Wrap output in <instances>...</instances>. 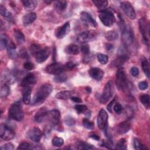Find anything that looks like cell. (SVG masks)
<instances>
[{"instance_id":"cell-1","label":"cell","mask_w":150,"mask_h":150,"mask_svg":"<svg viewBox=\"0 0 150 150\" xmlns=\"http://www.w3.org/2000/svg\"><path fill=\"white\" fill-rule=\"evenodd\" d=\"M53 91V87L50 84H44L42 85L35 93L32 100V104L39 105L42 104L45 99L50 95Z\"/></svg>"},{"instance_id":"cell-2","label":"cell","mask_w":150,"mask_h":150,"mask_svg":"<svg viewBox=\"0 0 150 150\" xmlns=\"http://www.w3.org/2000/svg\"><path fill=\"white\" fill-rule=\"evenodd\" d=\"M8 115L9 118L15 121H20L22 120L24 117V114L20 103L16 102L11 105Z\"/></svg>"},{"instance_id":"cell-3","label":"cell","mask_w":150,"mask_h":150,"mask_svg":"<svg viewBox=\"0 0 150 150\" xmlns=\"http://www.w3.org/2000/svg\"><path fill=\"white\" fill-rule=\"evenodd\" d=\"M98 17L100 20L105 26H111L115 21L114 13L109 9H103L99 11Z\"/></svg>"},{"instance_id":"cell-4","label":"cell","mask_w":150,"mask_h":150,"mask_svg":"<svg viewBox=\"0 0 150 150\" xmlns=\"http://www.w3.org/2000/svg\"><path fill=\"white\" fill-rule=\"evenodd\" d=\"M134 33L131 27L124 24L122 26L121 39L125 46H129L134 41Z\"/></svg>"},{"instance_id":"cell-5","label":"cell","mask_w":150,"mask_h":150,"mask_svg":"<svg viewBox=\"0 0 150 150\" xmlns=\"http://www.w3.org/2000/svg\"><path fill=\"white\" fill-rule=\"evenodd\" d=\"M97 33L95 30H90L80 33L77 37V41L79 43L84 44L96 39Z\"/></svg>"},{"instance_id":"cell-6","label":"cell","mask_w":150,"mask_h":150,"mask_svg":"<svg viewBox=\"0 0 150 150\" xmlns=\"http://www.w3.org/2000/svg\"><path fill=\"white\" fill-rule=\"evenodd\" d=\"M115 84L119 90H125L127 87V79L124 70L120 67L117 70L115 76Z\"/></svg>"},{"instance_id":"cell-7","label":"cell","mask_w":150,"mask_h":150,"mask_svg":"<svg viewBox=\"0 0 150 150\" xmlns=\"http://www.w3.org/2000/svg\"><path fill=\"white\" fill-rule=\"evenodd\" d=\"M139 27L144 42L148 45L149 39V23L145 18L139 20Z\"/></svg>"},{"instance_id":"cell-8","label":"cell","mask_w":150,"mask_h":150,"mask_svg":"<svg viewBox=\"0 0 150 150\" xmlns=\"http://www.w3.org/2000/svg\"><path fill=\"white\" fill-rule=\"evenodd\" d=\"M0 136L5 141H9L15 137V132L8 125L2 124L0 126Z\"/></svg>"},{"instance_id":"cell-9","label":"cell","mask_w":150,"mask_h":150,"mask_svg":"<svg viewBox=\"0 0 150 150\" xmlns=\"http://www.w3.org/2000/svg\"><path fill=\"white\" fill-rule=\"evenodd\" d=\"M120 8L124 13L131 19H134L136 18L135 10L131 4L128 1H123L120 3Z\"/></svg>"},{"instance_id":"cell-10","label":"cell","mask_w":150,"mask_h":150,"mask_svg":"<svg viewBox=\"0 0 150 150\" xmlns=\"http://www.w3.org/2000/svg\"><path fill=\"white\" fill-rule=\"evenodd\" d=\"M65 70V67L58 63H53L46 67V71L51 74L57 75L62 73Z\"/></svg>"},{"instance_id":"cell-11","label":"cell","mask_w":150,"mask_h":150,"mask_svg":"<svg viewBox=\"0 0 150 150\" xmlns=\"http://www.w3.org/2000/svg\"><path fill=\"white\" fill-rule=\"evenodd\" d=\"M108 114L104 109H101L97 117V125L101 129H104L107 126Z\"/></svg>"},{"instance_id":"cell-12","label":"cell","mask_w":150,"mask_h":150,"mask_svg":"<svg viewBox=\"0 0 150 150\" xmlns=\"http://www.w3.org/2000/svg\"><path fill=\"white\" fill-rule=\"evenodd\" d=\"M111 84L110 81H108L105 85L103 94L101 95L99 101L101 104H105L111 97Z\"/></svg>"},{"instance_id":"cell-13","label":"cell","mask_w":150,"mask_h":150,"mask_svg":"<svg viewBox=\"0 0 150 150\" xmlns=\"http://www.w3.org/2000/svg\"><path fill=\"white\" fill-rule=\"evenodd\" d=\"M50 53V50L49 48L45 47L43 48H41L38 52L34 56L36 62L39 63H41L45 62L49 56Z\"/></svg>"},{"instance_id":"cell-14","label":"cell","mask_w":150,"mask_h":150,"mask_svg":"<svg viewBox=\"0 0 150 150\" xmlns=\"http://www.w3.org/2000/svg\"><path fill=\"white\" fill-rule=\"evenodd\" d=\"M70 30V25L69 22L64 23L62 26L57 28L55 31V36L58 39H62L66 36Z\"/></svg>"},{"instance_id":"cell-15","label":"cell","mask_w":150,"mask_h":150,"mask_svg":"<svg viewBox=\"0 0 150 150\" xmlns=\"http://www.w3.org/2000/svg\"><path fill=\"white\" fill-rule=\"evenodd\" d=\"M28 137L32 141L38 142L41 139V138L42 137V132L41 130L37 128V127H33L29 129L27 132Z\"/></svg>"},{"instance_id":"cell-16","label":"cell","mask_w":150,"mask_h":150,"mask_svg":"<svg viewBox=\"0 0 150 150\" xmlns=\"http://www.w3.org/2000/svg\"><path fill=\"white\" fill-rule=\"evenodd\" d=\"M47 117H48V120L49 122L54 126H57L60 121V113L57 110H52L48 112Z\"/></svg>"},{"instance_id":"cell-17","label":"cell","mask_w":150,"mask_h":150,"mask_svg":"<svg viewBox=\"0 0 150 150\" xmlns=\"http://www.w3.org/2000/svg\"><path fill=\"white\" fill-rule=\"evenodd\" d=\"M80 18L81 21L88 24L93 27H96L97 26V22L95 21V19H93V18L91 16V15L88 13L87 12L83 11L80 13Z\"/></svg>"},{"instance_id":"cell-18","label":"cell","mask_w":150,"mask_h":150,"mask_svg":"<svg viewBox=\"0 0 150 150\" xmlns=\"http://www.w3.org/2000/svg\"><path fill=\"white\" fill-rule=\"evenodd\" d=\"M89 75L94 80L100 81L104 76V71L100 68L93 67L88 70Z\"/></svg>"},{"instance_id":"cell-19","label":"cell","mask_w":150,"mask_h":150,"mask_svg":"<svg viewBox=\"0 0 150 150\" xmlns=\"http://www.w3.org/2000/svg\"><path fill=\"white\" fill-rule=\"evenodd\" d=\"M36 83V78L32 73L28 74L22 80L21 86L27 87L30 85H34Z\"/></svg>"},{"instance_id":"cell-20","label":"cell","mask_w":150,"mask_h":150,"mask_svg":"<svg viewBox=\"0 0 150 150\" xmlns=\"http://www.w3.org/2000/svg\"><path fill=\"white\" fill-rule=\"evenodd\" d=\"M131 128V124L128 121H125L120 122L116 127L117 132L120 134H124L127 133Z\"/></svg>"},{"instance_id":"cell-21","label":"cell","mask_w":150,"mask_h":150,"mask_svg":"<svg viewBox=\"0 0 150 150\" xmlns=\"http://www.w3.org/2000/svg\"><path fill=\"white\" fill-rule=\"evenodd\" d=\"M48 111L45 107L40 108L36 113L35 115V121L36 122H42L47 117Z\"/></svg>"},{"instance_id":"cell-22","label":"cell","mask_w":150,"mask_h":150,"mask_svg":"<svg viewBox=\"0 0 150 150\" xmlns=\"http://www.w3.org/2000/svg\"><path fill=\"white\" fill-rule=\"evenodd\" d=\"M36 19V14L35 12H31L28 13H26L22 19L23 25L24 26H28L33 22Z\"/></svg>"},{"instance_id":"cell-23","label":"cell","mask_w":150,"mask_h":150,"mask_svg":"<svg viewBox=\"0 0 150 150\" xmlns=\"http://www.w3.org/2000/svg\"><path fill=\"white\" fill-rule=\"evenodd\" d=\"M129 57L125 54H122L118 56L112 62L113 66L115 67H121L128 60Z\"/></svg>"},{"instance_id":"cell-24","label":"cell","mask_w":150,"mask_h":150,"mask_svg":"<svg viewBox=\"0 0 150 150\" xmlns=\"http://www.w3.org/2000/svg\"><path fill=\"white\" fill-rule=\"evenodd\" d=\"M64 52L68 54H78L80 52L79 47L75 44H70L66 47L64 49Z\"/></svg>"},{"instance_id":"cell-25","label":"cell","mask_w":150,"mask_h":150,"mask_svg":"<svg viewBox=\"0 0 150 150\" xmlns=\"http://www.w3.org/2000/svg\"><path fill=\"white\" fill-rule=\"evenodd\" d=\"M67 6V2L66 1H56L54 2V7L55 9L59 12L64 11Z\"/></svg>"},{"instance_id":"cell-26","label":"cell","mask_w":150,"mask_h":150,"mask_svg":"<svg viewBox=\"0 0 150 150\" xmlns=\"http://www.w3.org/2000/svg\"><path fill=\"white\" fill-rule=\"evenodd\" d=\"M23 6L26 10L32 11L35 9L37 6V1L34 0H28V1H22Z\"/></svg>"},{"instance_id":"cell-27","label":"cell","mask_w":150,"mask_h":150,"mask_svg":"<svg viewBox=\"0 0 150 150\" xmlns=\"http://www.w3.org/2000/svg\"><path fill=\"white\" fill-rule=\"evenodd\" d=\"M73 94V93L70 91H62L59 93H57L55 97L57 99L60 100H67L68 98H70L71 97V96Z\"/></svg>"},{"instance_id":"cell-28","label":"cell","mask_w":150,"mask_h":150,"mask_svg":"<svg viewBox=\"0 0 150 150\" xmlns=\"http://www.w3.org/2000/svg\"><path fill=\"white\" fill-rule=\"evenodd\" d=\"M23 101L26 104H29L31 101V90L30 88H26L23 92L22 96Z\"/></svg>"},{"instance_id":"cell-29","label":"cell","mask_w":150,"mask_h":150,"mask_svg":"<svg viewBox=\"0 0 150 150\" xmlns=\"http://www.w3.org/2000/svg\"><path fill=\"white\" fill-rule=\"evenodd\" d=\"M7 52L9 57L12 59H14L16 56V46L13 42H11L8 47H7Z\"/></svg>"},{"instance_id":"cell-30","label":"cell","mask_w":150,"mask_h":150,"mask_svg":"<svg viewBox=\"0 0 150 150\" xmlns=\"http://www.w3.org/2000/svg\"><path fill=\"white\" fill-rule=\"evenodd\" d=\"M77 148L80 149H96L93 145L89 144L86 142L79 141L77 142Z\"/></svg>"},{"instance_id":"cell-31","label":"cell","mask_w":150,"mask_h":150,"mask_svg":"<svg viewBox=\"0 0 150 150\" xmlns=\"http://www.w3.org/2000/svg\"><path fill=\"white\" fill-rule=\"evenodd\" d=\"M14 36L16 42L19 44H22L24 43L25 40V38L24 35L19 30H15L14 31Z\"/></svg>"},{"instance_id":"cell-32","label":"cell","mask_w":150,"mask_h":150,"mask_svg":"<svg viewBox=\"0 0 150 150\" xmlns=\"http://www.w3.org/2000/svg\"><path fill=\"white\" fill-rule=\"evenodd\" d=\"M93 3L96 5V6L101 9H104L105 8H106L108 5V1H104V0H97V1H93ZM100 10V11H101Z\"/></svg>"},{"instance_id":"cell-33","label":"cell","mask_w":150,"mask_h":150,"mask_svg":"<svg viewBox=\"0 0 150 150\" xmlns=\"http://www.w3.org/2000/svg\"><path fill=\"white\" fill-rule=\"evenodd\" d=\"M105 38L108 41H113L118 38V33L115 30H110L105 33Z\"/></svg>"},{"instance_id":"cell-34","label":"cell","mask_w":150,"mask_h":150,"mask_svg":"<svg viewBox=\"0 0 150 150\" xmlns=\"http://www.w3.org/2000/svg\"><path fill=\"white\" fill-rule=\"evenodd\" d=\"M142 67L143 69V71L144 72V73L145 74V75L146 76V77H148V79L149 78V70H150V68H149V63L148 62V60L146 59H145L142 61Z\"/></svg>"},{"instance_id":"cell-35","label":"cell","mask_w":150,"mask_h":150,"mask_svg":"<svg viewBox=\"0 0 150 150\" xmlns=\"http://www.w3.org/2000/svg\"><path fill=\"white\" fill-rule=\"evenodd\" d=\"M139 100L142 104L146 108H148L149 107V96L148 94H142L139 97Z\"/></svg>"},{"instance_id":"cell-36","label":"cell","mask_w":150,"mask_h":150,"mask_svg":"<svg viewBox=\"0 0 150 150\" xmlns=\"http://www.w3.org/2000/svg\"><path fill=\"white\" fill-rule=\"evenodd\" d=\"M8 47V38L4 34H1L0 37V49L4 50Z\"/></svg>"},{"instance_id":"cell-37","label":"cell","mask_w":150,"mask_h":150,"mask_svg":"<svg viewBox=\"0 0 150 150\" xmlns=\"http://www.w3.org/2000/svg\"><path fill=\"white\" fill-rule=\"evenodd\" d=\"M9 87L8 85L4 84L3 86L1 87V92H0V96L1 98H4L6 97L9 94Z\"/></svg>"},{"instance_id":"cell-38","label":"cell","mask_w":150,"mask_h":150,"mask_svg":"<svg viewBox=\"0 0 150 150\" xmlns=\"http://www.w3.org/2000/svg\"><path fill=\"white\" fill-rule=\"evenodd\" d=\"M0 13L2 16L8 19H11L12 18V15L11 12L2 5L0 6Z\"/></svg>"},{"instance_id":"cell-39","label":"cell","mask_w":150,"mask_h":150,"mask_svg":"<svg viewBox=\"0 0 150 150\" xmlns=\"http://www.w3.org/2000/svg\"><path fill=\"white\" fill-rule=\"evenodd\" d=\"M67 79V77L66 76V74L62 73H60L59 74L56 75L54 78H53V80L55 83H63L65 81H66Z\"/></svg>"},{"instance_id":"cell-40","label":"cell","mask_w":150,"mask_h":150,"mask_svg":"<svg viewBox=\"0 0 150 150\" xmlns=\"http://www.w3.org/2000/svg\"><path fill=\"white\" fill-rule=\"evenodd\" d=\"M83 125L88 129H93L94 128V124L86 118L83 119Z\"/></svg>"},{"instance_id":"cell-41","label":"cell","mask_w":150,"mask_h":150,"mask_svg":"<svg viewBox=\"0 0 150 150\" xmlns=\"http://www.w3.org/2000/svg\"><path fill=\"white\" fill-rule=\"evenodd\" d=\"M64 144V140L60 137H54L52 139V144L54 146H61Z\"/></svg>"},{"instance_id":"cell-42","label":"cell","mask_w":150,"mask_h":150,"mask_svg":"<svg viewBox=\"0 0 150 150\" xmlns=\"http://www.w3.org/2000/svg\"><path fill=\"white\" fill-rule=\"evenodd\" d=\"M116 149H127V143L124 138H121L117 142L116 146Z\"/></svg>"},{"instance_id":"cell-43","label":"cell","mask_w":150,"mask_h":150,"mask_svg":"<svg viewBox=\"0 0 150 150\" xmlns=\"http://www.w3.org/2000/svg\"><path fill=\"white\" fill-rule=\"evenodd\" d=\"M64 121L65 124L68 126H73L76 124L75 119L70 115H67L64 117Z\"/></svg>"},{"instance_id":"cell-44","label":"cell","mask_w":150,"mask_h":150,"mask_svg":"<svg viewBox=\"0 0 150 150\" xmlns=\"http://www.w3.org/2000/svg\"><path fill=\"white\" fill-rule=\"evenodd\" d=\"M97 59L98 60V62L102 64H105L108 62V57L107 55L104 54H102V53H100L97 55Z\"/></svg>"},{"instance_id":"cell-45","label":"cell","mask_w":150,"mask_h":150,"mask_svg":"<svg viewBox=\"0 0 150 150\" xmlns=\"http://www.w3.org/2000/svg\"><path fill=\"white\" fill-rule=\"evenodd\" d=\"M74 108L76 110L78 114H81V113H84L87 110V107L85 105H82V104H77L74 106Z\"/></svg>"},{"instance_id":"cell-46","label":"cell","mask_w":150,"mask_h":150,"mask_svg":"<svg viewBox=\"0 0 150 150\" xmlns=\"http://www.w3.org/2000/svg\"><path fill=\"white\" fill-rule=\"evenodd\" d=\"M41 47L40 45H36V44H33V45H32L30 47V52L31 53V54L33 55V56H35L38 52V51L41 49Z\"/></svg>"},{"instance_id":"cell-47","label":"cell","mask_w":150,"mask_h":150,"mask_svg":"<svg viewBox=\"0 0 150 150\" xmlns=\"http://www.w3.org/2000/svg\"><path fill=\"white\" fill-rule=\"evenodd\" d=\"M134 147L135 149L137 150H140V149H143L145 148L144 145L140 142V141L138 138H135L134 139Z\"/></svg>"},{"instance_id":"cell-48","label":"cell","mask_w":150,"mask_h":150,"mask_svg":"<svg viewBox=\"0 0 150 150\" xmlns=\"http://www.w3.org/2000/svg\"><path fill=\"white\" fill-rule=\"evenodd\" d=\"M113 110L117 114H120L122 111V107L119 103H115L113 105Z\"/></svg>"},{"instance_id":"cell-49","label":"cell","mask_w":150,"mask_h":150,"mask_svg":"<svg viewBox=\"0 0 150 150\" xmlns=\"http://www.w3.org/2000/svg\"><path fill=\"white\" fill-rule=\"evenodd\" d=\"M17 149H32V148L31 147L29 143L26 142H22L19 144Z\"/></svg>"},{"instance_id":"cell-50","label":"cell","mask_w":150,"mask_h":150,"mask_svg":"<svg viewBox=\"0 0 150 150\" xmlns=\"http://www.w3.org/2000/svg\"><path fill=\"white\" fill-rule=\"evenodd\" d=\"M81 52L83 55L87 56L90 53L89 46L87 44H83L81 46Z\"/></svg>"},{"instance_id":"cell-51","label":"cell","mask_w":150,"mask_h":150,"mask_svg":"<svg viewBox=\"0 0 150 150\" xmlns=\"http://www.w3.org/2000/svg\"><path fill=\"white\" fill-rule=\"evenodd\" d=\"M14 148V146L11 143H7L1 146L2 150H12Z\"/></svg>"},{"instance_id":"cell-52","label":"cell","mask_w":150,"mask_h":150,"mask_svg":"<svg viewBox=\"0 0 150 150\" xmlns=\"http://www.w3.org/2000/svg\"><path fill=\"white\" fill-rule=\"evenodd\" d=\"M138 87L141 90H144L148 87V83L146 81H142L139 83Z\"/></svg>"},{"instance_id":"cell-53","label":"cell","mask_w":150,"mask_h":150,"mask_svg":"<svg viewBox=\"0 0 150 150\" xmlns=\"http://www.w3.org/2000/svg\"><path fill=\"white\" fill-rule=\"evenodd\" d=\"M23 66L25 67V69L28 70H31L32 69H34V65L33 64H32V63L29 62H26L24 63Z\"/></svg>"},{"instance_id":"cell-54","label":"cell","mask_w":150,"mask_h":150,"mask_svg":"<svg viewBox=\"0 0 150 150\" xmlns=\"http://www.w3.org/2000/svg\"><path fill=\"white\" fill-rule=\"evenodd\" d=\"M131 73L132 76L137 77L139 74V69L137 67H133L131 69Z\"/></svg>"},{"instance_id":"cell-55","label":"cell","mask_w":150,"mask_h":150,"mask_svg":"<svg viewBox=\"0 0 150 150\" xmlns=\"http://www.w3.org/2000/svg\"><path fill=\"white\" fill-rule=\"evenodd\" d=\"M76 66V64L73 62H69L66 63V66H65V67H66L67 69H69V70H71L72 69H73L74 67Z\"/></svg>"},{"instance_id":"cell-56","label":"cell","mask_w":150,"mask_h":150,"mask_svg":"<svg viewBox=\"0 0 150 150\" xmlns=\"http://www.w3.org/2000/svg\"><path fill=\"white\" fill-rule=\"evenodd\" d=\"M114 102H115V99H113V100H112L109 104L107 105V110L110 112H112V107L114 104Z\"/></svg>"},{"instance_id":"cell-57","label":"cell","mask_w":150,"mask_h":150,"mask_svg":"<svg viewBox=\"0 0 150 150\" xmlns=\"http://www.w3.org/2000/svg\"><path fill=\"white\" fill-rule=\"evenodd\" d=\"M88 137L94 140H96V141H98L100 139V137L98 135L96 134H93V133H91L88 135Z\"/></svg>"},{"instance_id":"cell-58","label":"cell","mask_w":150,"mask_h":150,"mask_svg":"<svg viewBox=\"0 0 150 150\" xmlns=\"http://www.w3.org/2000/svg\"><path fill=\"white\" fill-rule=\"evenodd\" d=\"M71 100L73 101V102H75V103H81L82 102V100L79 97H71Z\"/></svg>"},{"instance_id":"cell-59","label":"cell","mask_w":150,"mask_h":150,"mask_svg":"<svg viewBox=\"0 0 150 150\" xmlns=\"http://www.w3.org/2000/svg\"><path fill=\"white\" fill-rule=\"evenodd\" d=\"M112 47H113V46L110 43H107L105 45V48L107 50H110L112 49Z\"/></svg>"},{"instance_id":"cell-60","label":"cell","mask_w":150,"mask_h":150,"mask_svg":"<svg viewBox=\"0 0 150 150\" xmlns=\"http://www.w3.org/2000/svg\"><path fill=\"white\" fill-rule=\"evenodd\" d=\"M21 55L23 57H25V56H26L28 57V55H27V53H26V51H21Z\"/></svg>"},{"instance_id":"cell-61","label":"cell","mask_w":150,"mask_h":150,"mask_svg":"<svg viewBox=\"0 0 150 150\" xmlns=\"http://www.w3.org/2000/svg\"><path fill=\"white\" fill-rule=\"evenodd\" d=\"M86 90L88 93H90L91 92V88L90 87L87 86L86 87Z\"/></svg>"},{"instance_id":"cell-62","label":"cell","mask_w":150,"mask_h":150,"mask_svg":"<svg viewBox=\"0 0 150 150\" xmlns=\"http://www.w3.org/2000/svg\"><path fill=\"white\" fill-rule=\"evenodd\" d=\"M52 1H45V2L47 4H50V3H52Z\"/></svg>"}]
</instances>
